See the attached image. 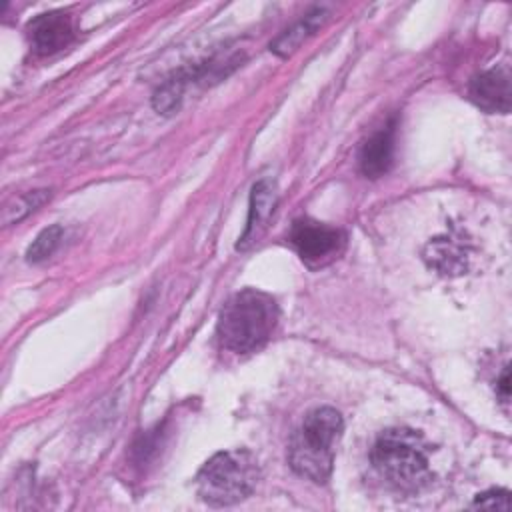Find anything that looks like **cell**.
<instances>
[{
	"label": "cell",
	"mask_w": 512,
	"mask_h": 512,
	"mask_svg": "<svg viewBox=\"0 0 512 512\" xmlns=\"http://www.w3.org/2000/svg\"><path fill=\"white\" fill-rule=\"evenodd\" d=\"M288 242L308 266H322L342 252L346 236L334 226L312 218H300L294 220L288 232Z\"/></svg>",
	"instance_id": "5"
},
{
	"label": "cell",
	"mask_w": 512,
	"mask_h": 512,
	"mask_svg": "<svg viewBox=\"0 0 512 512\" xmlns=\"http://www.w3.org/2000/svg\"><path fill=\"white\" fill-rule=\"evenodd\" d=\"M426 260L432 268H436L442 274H460L464 270L466 252L462 244L448 238H436L426 248Z\"/></svg>",
	"instance_id": "11"
},
{
	"label": "cell",
	"mask_w": 512,
	"mask_h": 512,
	"mask_svg": "<svg viewBox=\"0 0 512 512\" xmlns=\"http://www.w3.org/2000/svg\"><path fill=\"white\" fill-rule=\"evenodd\" d=\"M258 478V462L248 450H224L198 470L196 490L210 506H232L254 492Z\"/></svg>",
	"instance_id": "4"
},
{
	"label": "cell",
	"mask_w": 512,
	"mask_h": 512,
	"mask_svg": "<svg viewBox=\"0 0 512 512\" xmlns=\"http://www.w3.org/2000/svg\"><path fill=\"white\" fill-rule=\"evenodd\" d=\"M344 422L336 408L320 406L306 414L288 448L290 468L316 484H324L334 466V446L342 436Z\"/></svg>",
	"instance_id": "3"
},
{
	"label": "cell",
	"mask_w": 512,
	"mask_h": 512,
	"mask_svg": "<svg viewBox=\"0 0 512 512\" xmlns=\"http://www.w3.org/2000/svg\"><path fill=\"white\" fill-rule=\"evenodd\" d=\"M326 14L328 12L322 6L312 8L308 14H304V18H300L294 26H290L274 42H270V50L280 58L290 56L306 38H310L324 24V20L328 18Z\"/></svg>",
	"instance_id": "10"
},
{
	"label": "cell",
	"mask_w": 512,
	"mask_h": 512,
	"mask_svg": "<svg viewBox=\"0 0 512 512\" xmlns=\"http://www.w3.org/2000/svg\"><path fill=\"white\" fill-rule=\"evenodd\" d=\"M32 50L38 56H50L60 52L74 40L72 18L66 12L54 10L32 18L26 26Z\"/></svg>",
	"instance_id": "6"
},
{
	"label": "cell",
	"mask_w": 512,
	"mask_h": 512,
	"mask_svg": "<svg viewBox=\"0 0 512 512\" xmlns=\"http://www.w3.org/2000/svg\"><path fill=\"white\" fill-rule=\"evenodd\" d=\"M50 198V190L42 188V190H30L18 198H14L10 204H6L4 214H2V222L14 224L20 222L22 218H26L30 212H34L38 206H42L46 200Z\"/></svg>",
	"instance_id": "12"
},
{
	"label": "cell",
	"mask_w": 512,
	"mask_h": 512,
	"mask_svg": "<svg viewBox=\"0 0 512 512\" xmlns=\"http://www.w3.org/2000/svg\"><path fill=\"white\" fill-rule=\"evenodd\" d=\"M496 394L502 404H508V398H510V368L508 366L502 370V376L496 384Z\"/></svg>",
	"instance_id": "15"
},
{
	"label": "cell",
	"mask_w": 512,
	"mask_h": 512,
	"mask_svg": "<svg viewBox=\"0 0 512 512\" xmlns=\"http://www.w3.org/2000/svg\"><path fill=\"white\" fill-rule=\"evenodd\" d=\"M276 322V300L268 292L244 288L222 306L216 334L226 350L246 354L262 348L270 340Z\"/></svg>",
	"instance_id": "1"
},
{
	"label": "cell",
	"mask_w": 512,
	"mask_h": 512,
	"mask_svg": "<svg viewBox=\"0 0 512 512\" xmlns=\"http://www.w3.org/2000/svg\"><path fill=\"white\" fill-rule=\"evenodd\" d=\"M62 234H64V230H62L60 224H54V226L44 228V230L36 236V240L28 246V250H26V260H28V262H42V260H46L48 256H52L54 250L58 248L60 240H62Z\"/></svg>",
	"instance_id": "13"
},
{
	"label": "cell",
	"mask_w": 512,
	"mask_h": 512,
	"mask_svg": "<svg viewBox=\"0 0 512 512\" xmlns=\"http://www.w3.org/2000/svg\"><path fill=\"white\" fill-rule=\"evenodd\" d=\"M394 136L396 124L394 120L374 132L360 150V170L368 178L384 176L394 160Z\"/></svg>",
	"instance_id": "8"
},
{
	"label": "cell",
	"mask_w": 512,
	"mask_h": 512,
	"mask_svg": "<svg viewBox=\"0 0 512 512\" xmlns=\"http://www.w3.org/2000/svg\"><path fill=\"white\" fill-rule=\"evenodd\" d=\"M474 508H496V510H508L510 508V492L504 488H494L484 494H478Z\"/></svg>",
	"instance_id": "14"
},
{
	"label": "cell",
	"mask_w": 512,
	"mask_h": 512,
	"mask_svg": "<svg viewBox=\"0 0 512 512\" xmlns=\"http://www.w3.org/2000/svg\"><path fill=\"white\" fill-rule=\"evenodd\" d=\"M470 100L484 112L508 114L512 102L510 74L506 68H490L476 74L468 84Z\"/></svg>",
	"instance_id": "7"
},
{
	"label": "cell",
	"mask_w": 512,
	"mask_h": 512,
	"mask_svg": "<svg viewBox=\"0 0 512 512\" xmlns=\"http://www.w3.org/2000/svg\"><path fill=\"white\" fill-rule=\"evenodd\" d=\"M276 188L270 180H258L252 186V194H250V210H248V220H246V228L244 234L238 240L240 250H244L250 242L256 240V236L260 234V228L266 224V220L272 216L274 206H276Z\"/></svg>",
	"instance_id": "9"
},
{
	"label": "cell",
	"mask_w": 512,
	"mask_h": 512,
	"mask_svg": "<svg viewBox=\"0 0 512 512\" xmlns=\"http://www.w3.org/2000/svg\"><path fill=\"white\" fill-rule=\"evenodd\" d=\"M428 452L430 446L420 432L410 428H388L376 438L370 450V460L388 486L414 494L432 480Z\"/></svg>",
	"instance_id": "2"
}]
</instances>
